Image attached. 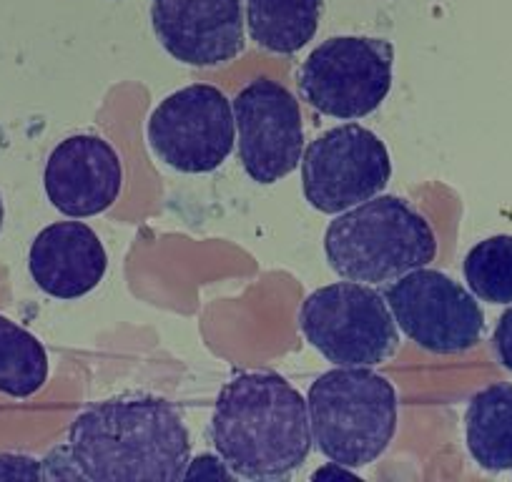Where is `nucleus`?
<instances>
[{
	"mask_svg": "<svg viewBox=\"0 0 512 482\" xmlns=\"http://www.w3.org/2000/svg\"><path fill=\"white\" fill-rule=\"evenodd\" d=\"M68 450L83 480H184L189 430L171 402L151 395L103 400L83 410L68 430Z\"/></svg>",
	"mask_w": 512,
	"mask_h": 482,
	"instance_id": "1",
	"label": "nucleus"
},
{
	"mask_svg": "<svg viewBox=\"0 0 512 482\" xmlns=\"http://www.w3.org/2000/svg\"><path fill=\"white\" fill-rule=\"evenodd\" d=\"M211 437L236 477L287 480L312 450L307 400L277 372H241L221 387Z\"/></svg>",
	"mask_w": 512,
	"mask_h": 482,
	"instance_id": "2",
	"label": "nucleus"
},
{
	"mask_svg": "<svg viewBox=\"0 0 512 482\" xmlns=\"http://www.w3.org/2000/svg\"><path fill=\"white\" fill-rule=\"evenodd\" d=\"M324 252L347 282L384 284L427 267L437 239L425 216L397 196H374L337 214L324 234Z\"/></svg>",
	"mask_w": 512,
	"mask_h": 482,
	"instance_id": "3",
	"label": "nucleus"
},
{
	"mask_svg": "<svg viewBox=\"0 0 512 482\" xmlns=\"http://www.w3.org/2000/svg\"><path fill=\"white\" fill-rule=\"evenodd\" d=\"M312 442L344 467L372 465L397 430V392L369 367H334L307 395Z\"/></svg>",
	"mask_w": 512,
	"mask_h": 482,
	"instance_id": "4",
	"label": "nucleus"
},
{
	"mask_svg": "<svg viewBox=\"0 0 512 482\" xmlns=\"http://www.w3.org/2000/svg\"><path fill=\"white\" fill-rule=\"evenodd\" d=\"M299 327L317 352L337 367H372L400 347L397 322L384 294L369 284L319 287L299 309Z\"/></svg>",
	"mask_w": 512,
	"mask_h": 482,
	"instance_id": "5",
	"label": "nucleus"
},
{
	"mask_svg": "<svg viewBox=\"0 0 512 482\" xmlns=\"http://www.w3.org/2000/svg\"><path fill=\"white\" fill-rule=\"evenodd\" d=\"M395 48L384 38L337 36L319 43L299 68L302 98L332 118H362L392 88Z\"/></svg>",
	"mask_w": 512,
	"mask_h": 482,
	"instance_id": "6",
	"label": "nucleus"
},
{
	"mask_svg": "<svg viewBox=\"0 0 512 482\" xmlns=\"http://www.w3.org/2000/svg\"><path fill=\"white\" fill-rule=\"evenodd\" d=\"M236 139L234 106L209 83L166 96L149 118V146L181 174H206L229 159Z\"/></svg>",
	"mask_w": 512,
	"mask_h": 482,
	"instance_id": "7",
	"label": "nucleus"
},
{
	"mask_svg": "<svg viewBox=\"0 0 512 482\" xmlns=\"http://www.w3.org/2000/svg\"><path fill=\"white\" fill-rule=\"evenodd\" d=\"M390 151L377 134L357 124L329 129L302 154V189L322 214H342L374 199L390 184Z\"/></svg>",
	"mask_w": 512,
	"mask_h": 482,
	"instance_id": "8",
	"label": "nucleus"
},
{
	"mask_svg": "<svg viewBox=\"0 0 512 482\" xmlns=\"http://www.w3.org/2000/svg\"><path fill=\"white\" fill-rule=\"evenodd\" d=\"M382 294L397 327L427 352H467L485 332V314L477 299L435 269H412Z\"/></svg>",
	"mask_w": 512,
	"mask_h": 482,
	"instance_id": "9",
	"label": "nucleus"
},
{
	"mask_svg": "<svg viewBox=\"0 0 512 482\" xmlns=\"http://www.w3.org/2000/svg\"><path fill=\"white\" fill-rule=\"evenodd\" d=\"M239 159L256 184H277L292 174L304 154L302 111L287 86L259 78L234 101Z\"/></svg>",
	"mask_w": 512,
	"mask_h": 482,
	"instance_id": "10",
	"label": "nucleus"
},
{
	"mask_svg": "<svg viewBox=\"0 0 512 482\" xmlns=\"http://www.w3.org/2000/svg\"><path fill=\"white\" fill-rule=\"evenodd\" d=\"M151 26L186 66L214 68L244 51L241 0H151Z\"/></svg>",
	"mask_w": 512,
	"mask_h": 482,
	"instance_id": "11",
	"label": "nucleus"
},
{
	"mask_svg": "<svg viewBox=\"0 0 512 482\" xmlns=\"http://www.w3.org/2000/svg\"><path fill=\"white\" fill-rule=\"evenodd\" d=\"M43 186L61 214L71 219L96 216L121 194V156L101 136H71L48 156Z\"/></svg>",
	"mask_w": 512,
	"mask_h": 482,
	"instance_id": "12",
	"label": "nucleus"
},
{
	"mask_svg": "<svg viewBox=\"0 0 512 482\" xmlns=\"http://www.w3.org/2000/svg\"><path fill=\"white\" fill-rule=\"evenodd\" d=\"M108 257L101 239L81 221H58L33 239L28 269L38 289L56 299H78L93 292L106 274Z\"/></svg>",
	"mask_w": 512,
	"mask_h": 482,
	"instance_id": "13",
	"label": "nucleus"
},
{
	"mask_svg": "<svg viewBox=\"0 0 512 482\" xmlns=\"http://www.w3.org/2000/svg\"><path fill=\"white\" fill-rule=\"evenodd\" d=\"M467 450L487 472L512 470V385L477 392L465 412Z\"/></svg>",
	"mask_w": 512,
	"mask_h": 482,
	"instance_id": "14",
	"label": "nucleus"
},
{
	"mask_svg": "<svg viewBox=\"0 0 512 482\" xmlns=\"http://www.w3.org/2000/svg\"><path fill=\"white\" fill-rule=\"evenodd\" d=\"M249 33L264 51L292 56L317 36L324 0H244Z\"/></svg>",
	"mask_w": 512,
	"mask_h": 482,
	"instance_id": "15",
	"label": "nucleus"
},
{
	"mask_svg": "<svg viewBox=\"0 0 512 482\" xmlns=\"http://www.w3.org/2000/svg\"><path fill=\"white\" fill-rule=\"evenodd\" d=\"M48 380L46 347L28 329L0 314V392L33 397Z\"/></svg>",
	"mask_w": 512,
	"mask_h": 482,
	"instance_id": "16",
	"label": "nucleus"
},
{
	"mask_svg": "<svg viewBox=\"0 0 512 482\" xmlns=\"http://www.w3.org/2000/svg\"><path fill=\"white\" fill-rule=\"evenodd\" d=\"M465 279L477 299L490 304L512 302V236L497 234L480 241L465 257Z\"/></svg>",
	"mask_w": 512,
	"mask_h": 482,
	"instance_id": "17",
	"label": "nucleus"
},
{
	"mask_svg": "<svg viewBox=\"0 0 512 482\" xmlns=\"http://www.w3.org/2000/svg\"><path fill=\"white\" fill-rule=\"evenodd\" d=\"M0 480H43V465L28 455H0Z\"/></svg>",
	"mask_w": 512,
	"mask_h": 482,
	"instance_id": "18",
	"label": "nucleus"
},
{
	"mask_svg": "<svg viewBox=\"0 0 512 482\" xmlns=\"http://www.w3.org/2000/svg\"><path fill=\"white\" fill-rule=\"evenodd\" d=\"M41 465H43V480H83L81 470H78V465L73 462L68 445L56 447V450H53Z\"/></svg>",
	"mask_w": 512,
	"mask_h": 482,
	"instance_id": "19",
	"label": "nucleus"
},
{
	"mask_svg": "<svg viewBox=\"0 0 512 482\" xmlns=\"http://www.w3.org/2000/svg\"><path fill=\"white\" fill-rule=\"evenodd\" d=\"M216 480V477H221V480H231V477H236L234 472L229 470V465H226L224 460H219L216 455H199L196 460H189V465H186V472H184V480Z\"/></svg>",
	"mask_w": 512,
	"mask_h": 482,
	"instance_id": "20",
	"label": "nucleus"
},
{
	"mask_svg": "<svg viewBox=\"0 0 512 482\" xmlns=\"http://www.w3.org/2000/svg\"><path fill=\"white\" fill-rule=\"evenodd\" d=\"M495 349L502 367L512 372V307L500 317L495 327Z\"/></svg>",
	"mask_w": 512,
	"mask_h": 482,
	"instance_id": "21",
	"label": "nucleus"
},
{
	"mask_svg": "<svg viewBox=\"0 0 512 482\" xmlns=\"http://www.w3.org/2000/svg\"><path fill=\"white\" fill-rule=\"evenodd\" d=\"M3 219H6V206H3V199H0V229H3Z\"/></svg>",
	"mask_w": 512,
	"mask_h": 482,
	"instance_id": "22",
	"label": "nucleus"
}]
</instances>
